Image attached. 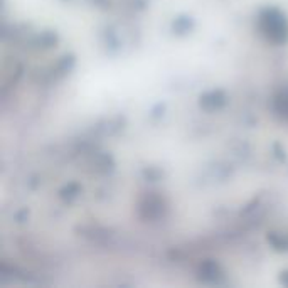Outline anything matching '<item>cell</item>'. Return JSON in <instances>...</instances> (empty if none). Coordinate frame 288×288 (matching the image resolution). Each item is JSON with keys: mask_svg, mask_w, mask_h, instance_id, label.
Here are the masks:
<instances>
[{"mask_svg": "<svg viewBox=\"0 0 288 288\" xmlns=\"http://www.w3.org/2000/svg\"><path fill=\"white\" fill-rule=\"evenodd\" d=\"M260 31L271 42H285L288 38V22L278 10L268 9L260 16Z\"/></svg>", "mask_w": 288, "mask_h": 288, "instance_id": "6da1fadb", "label": "cell"}, {"mask_svg": "<svg viewBox=\"0 0 288 288\" xmlns=\"http://www.w3.org/2000/svg\"><path fill=\"white\" fill-rule=\"evenodd\" d=\"M275 108L278 115H282L285 120H288V90L283 91L278 98L275 99Z\"/></svg>", "mask_w": 288, "mask_h": 288, "instance_id": "7a4b0ae2", "label": "cell"}]
</instances>
